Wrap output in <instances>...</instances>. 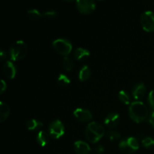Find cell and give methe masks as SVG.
Wrapping results in <instances>:
<instances>
[{
  "instance_id": "obj_1",
  "label": "cell",
  "mask_w": 154,
  "mask_h": 154,
  "mask_svg": "<svg viewBox=\"0 0 154 154\" xmlns=\"http://www.w3.org/2000/svg\"><path fill=\"white\" fill-rule=\"evenodd\" d=\"M130 118L135 123H141L148 117V109L141 101H135L130 104L129 108Z\"/></svg>"
},
{
  "instance_id": "obj_2",
  "label": "cell",
  "mask_w": 154,
  "mask_h": 154,
  "mask_svg": "<svg viewBox=\"0 0 154 154\" xmlns=\"http://www.w3.org/2000/svg\"><path fill=\"white\" fill-rule=\"evenodd\" d=\"M105 128L101 123L91 122L89 123L85 130V137L91 143H96L105 135Z\"/></svg>"
},
{
  "instance_id": "obj_3",
  "label": "cell",
  "mask_w": 154,
  "mask_h": 154,
  "mask_svg": "<svg viewBox=\"0 0 154 154\" xmlns=\"http://www.w3.org/2000/svg\"><path fill=\"white\" fill-rule=\"evenodd\" d=\"M28 51L27 45L23 41H17L14 42L9 49V55L11 60L17 61L23 59Z\"/></svg>"
},
{
  "instance_id": "obj_4",
  "label": "cell",
  "mask_w": 154,
  "mask_h": 154,
  "mask_svg": "<svg viewBox=\"0 0 154 154\" xmlns=\"http://www.w3.org/2000/svg\"><path fill=\"white\" fill-rule=\"evenodd\" d=\"M54 51L59 54L67 57L72 51V45L68 39L57 38L52 43Z\"/></svg>"
},
{
  "instance_id": "obj_5",
  "label": "cell",
  "mask_w": 154,
  "mask_h": 154,
  "mask_svg": "<svg viewBox=\"0 0 154 154\" xmlns=\"http://www.w3.org/2000/svg\"><path fill=\"white\" fill-rule=\"evenodd\" d=\"M140 22L143 29L148 32H154V13L151 11H146L141 15Z\"/></svg>"
},
{
  "instance_id": "obj_6",
  "label": "cell",
  "mask_w": 154,
  "mask_h": 154,
  "mask_svg": "<svg viewBox=\"0 0 154 154\" xmlns=\"http://www.w3.org/2000/svg\"><path fill=\"white\" fill-rule=\"evenodd\" d=\"M48 131H49L50 136L52 137L53 138H55V139H58L64 135V125L60 120H56L50 124Z\"/></svg>"
},
{
  "instance_id": "obj_7",
  "label": "cell",
  "mask_w": 154,
  "mask_h": 154,
  "mask_svg": "<svg viewBox=\"0 0 154 154\" xmlns=\"http://www.w3.org/2000/svg\"><path fill=\"white\" fill-rule=\"evenodd\" d=\"M76 7L80 13L83 14H90L96 9V3L91 0H78L76 1Z\"/></svg>"
},
{
  "instance_id": "obj_8",
  "label": "cell",
  "mask_w": 154,
  "mask_h": 154,
  "mask_svg": "<svg viewBox=\"0 0 154 154\" xmlns=\"http://www.w3.org/2000/svg\"><path fill=\"white\" fill-rule=\"evenodd\" d=\"M73 114L75 118L80 122H88L93 118L91 112L87 109L78 108L73 111Z\"/></svg>"
},
{
  "instance_id": "obj_9",
  "label": "cell",
  "mask_w": 154,
  "mask_h": 154,
  "mask_svg": "<svg viewBox=\"0 0 154 154\" xmlns=\"http://www.w3.org/2000/svg\"><path fill=\"white\" fill-rule=\"evenodd\" d=\"M120 120V117L117 113L112 112L108 114L105 118L104 123L105 126L108 128H114L119 124Z\"/></svg>"
},
{
  "instance_id": "obj_10",
  "label": "cell",
  "mask_w": 154,
  "mask_h": 154,
  "mask_svg": "<svg viewBox=\"0 0 154 154\" xmlns=\"http://www.w3.org/2000/svg\"><path fill=\"white\" fill-rule=\"evenodd\" d=\"M3 72L8 78L14 79L17 74V68L14 63L11 61H6L3 66Z\"/></svg>"
},
{
  "instance_id": "obj_11",
  "label": "cell",
  "mask_w": 154,
  "mask_h": 154,
  "mask_svg": "<svg viewBox=\"0 0 154 154\" xmlns=\"http://www.w3.org/2000/svg\"><path fill=\"white\" fill-rule=\"evenodd\" d=\"M146 93V87L143 83H138L135 84L132 90V94L135 100L139 101L142 99Z\"/></svg>"
},
{
  "instance_id": "obj_12",
  "label": "cell",
  "mask_w": 154,
  "mask_h": 154,
  "mask_svg": "<svg viewBox=\"0 0 154 154\" xmlns=\"http://www.w3.org/2000/svg\"><path fill=\"white\" fill-rule=\"evenodd\" d=\"M74 149L77 154H90L91 148L87 142L83 141H77L74 144Z\"/></svg>"
},
{
  "instance_id": "obj_13",
  "label": "cell",
  "mask_w": 154,
  "mask_h": 154,
  "mask_svg": "<svg viewBox=\"0 0 154 154\" xmlns=\"http://www.w3.org/2000/svg\"><path fill=\"white\" fill-rule=\"evenodd\" d=\"M90 51L83 48H78L74 51V57L77 60H79V61L86 60V59H87L90 57Z\"/></svg>"
},
{
  "instance_id": "obj_14",
  "label": "cell",
  "mask_w": 154,
  "mask_h": 154,
  "mask_svg": "<svg viewBox=\"0 0 154 154\" xmlns=\"http://www.w3.org/2000/svg\"><path fill=\"white\" fill-rule=\"evenodd\" d=\"M119 149L122 153L125 154H132L135 153V150H134L133 147L131 146L127 139H123L119 144Z\"/></svg>"
},
{
  "instance_id": "obj_15",
  "label": "cell",
  "mask_w": 154,
  "mask_h": 154,
  "mask_svg": "<svg viewBox=\"0 0 154 154\" xmlns=\"http://www.w3.org/2000/svg\"><path fill=\"white\" fill-rule=\"evenodd\" d=\"M36 140L38 144L42 147H45L50 141V135L45 131H40L38 133Z\"/></svg>"
},
{
  "instance_id": "obj_16",
  "label": "cell",
  "mask_w": 154,
  "mask_h": 154,
  "mask_svg": "<svg viewBox=\"0 0 154 154\" xmlns=\"http://www.w3.org/2000/svg\"><path fill=\"white\" fill-rule=\"evenodd\" d=\"M10 114V108L6 103L0 102V122L5 121Z\"/></svg>"
},
{
  "instance_id": "obj_17",
  "label": "cell",
  "mask_w": 154,
  "mask_h": 154,
  "mask_svg": "<svg viewBox=\"0 0 154 154\" xmlns=\"http://www.w3.org/2000/svg\"><path fill=\"white\" fill-rule=\"evenodd\" d=\"M90 76H91V70L87 66H84L80 69L78 78L81 81L84 82V81H87Z\"/></svg>"
},
{
  "instance_id": "obj_18",
  "label": "cell",
  "mask_w": 154,
  "mask_h": 154,
  "mask_svg": "<svg viewBox=\"0 0 154 154\" xmlns=\"http://www.w3.org/2000/svg\"><path fill=\"white\" fill-rule=\"evenodd\" d=\"M42 126H43V123L42 122L38 121V120H35V119H32V120H28L26 123V127L29 131L37 130V129L42 127Z\"/></svg>"
},
{
  "instance_id": "obj_19",
  "label": "cell",
  "mask_w": 154,
  "mask_h": 154,
  "mask_svg": "<svg viewBox=\"0 0 154 154\" xmlns=\"http://www.w3.org/2000/svg\"><path fill=\"white\" fill-rule=\"evenodd\" d=\"M70 82L71 81L69 77L64 74H60L57 78V83L59 85L62 86V87H66L70 84Z\"/></svg>"
},
{
  "instance_id": "obj_20",
  "label": "cell",
  "mask_w": 154,
  "mask_h": 154,
  "mask_svg": "<svg viewBox=\"0 0 154 154\" xmlns=\"http://www.w3.org/2000/svg\"><path fill=\"white\" fill-rule=\"evenodd\" d=\"M118 97L119 99H120L123 104H125V105H129V104L130 103V96H129V93H128L127 92L125 91V90H121V91L119 93Z\"/></svg>"
},
{
  "instance_id": "obj_21",
  "label": "cell",
  "mask_w": 154,
  "mask_h": 154,
  "mask_svg": "<svg viewBox=\"0 0 154 154\" xmlns=\"http://www.w3.org/2000/svg\"><path fill=\"white\" fill-rule=\"evenodd\" d=\"M27 14H28V17L31 20H38L42 17V14L36 9H31L27 11Z\"/></svg>"
},
{
  "instance_id": "obj_22",
  "label": "cell",
  "mask_w": 154,
  "mask_h": 154,
  "mask_svg": "<svg viewBox=\"0 0 154 154\" xmlns=\"http://www.w3.org/2000/svg\"><path fill=\"white\" fill-rule=\"evenodd\" d=\"M63 67H64L65 70L68 71V72H70V71H72L74 68L73 62H72V60L68 57H65L64 58H63Z\"/></svg>"
},
{
  "instance_id": "obj_23",
  "label": "cell",
  "mask_w": 154,
  "mask_h": 154,
  "mask_svg": "<svg viewBox=\"0 0 154 154\" xmlns=\"http://www.w3.org/2000/svg\"><path fill=\"white\" fill-rule=\"evenodd\" d=\"M142 144L145 148H153L154 147V138L151 137H146L142 140Z\"/></svg>"
},
{
  "instance_id": "obj_24",
  "label": "cell",
  "mask_w": 154,
  "mask_h": 154,
  "mask_svg": "<svg viewBox=\"0 0 154 154\" xmlns=\"http://www.w3.org/2000/svg\"><path fill=\"white\" fill-rule=\"evenodd\" d=\"M107 136L109 138L110 141H114L120 138V134L117 131H109L107 133Z\"/></svg>"
},
{
  "instance_id": "obj_25",
  "label": "cell",
  "mask_w": 154,
  "mask_h": 154,
  "mask_svg": "<svg viewBox=\"0 0 154 154\" xmlns=\"http://www.w3.org/2000/svg\"><path fill=\"white\" fill-rule=\"evenodd\" d=\"M43 16L48 19H54V18L57 17V13L55 11H48L43 14Z\"/></svg>"
},
{
  "instance_id": "obj_26",
  "label": "cell",
  "mask_w": 154,
  "mask_h": 154,
  "mask_svg": "<svg viewBox=\"0 0 154 154\" xmlns=\"http://www.w3.org/2000/svg\"><path fill=\"white\" fill-rule=\"evenodd\" d=\"M148 102L150 106L154 109V90H152L149 93Z\"/></svg>"
},
{
  "instance_id": "obj_27",
  "label": "cell",
  "mask_w": 154,
  "mask_h": 154,
  "mask_svg": "<svg viewBox=\"0 0 154 154\" xmlns=\"http://www.w3.org/2000/svg\"><path fill=\"white\" fill-rule=\"evenodd\" d=\"M105 150V148L102 145H97L94 148V153L96 154H102Z\"/></svg>"
},
{
  "instance_id": "obj_28",
  "label": "cell",
  "mask_w": 154,
  "mask_h": 154,
  "mask_svg": "<svg viewBox=\"0 0 154 154\" xmlns=\"http://www.w3.org/2000/svg\"><path fill=\"white\" fill-rule=\"evenodd\" d=\"M7 89V85H6V83L4 80H2L1 81V91H0V93H3Z\"/></svg>"
},
{
  "instance_id": "obj_29",
  "label": "cell",
  "mask_w": 154,
  "mask_h": 154,
  "mask_svg": "<svg viewBox=\"0 0 154 154\" xmlns=\"http://www.w3.org/2000/svg\"><path fill=\"white\" fill-rule=\"evenodd\" d=\"M149 123L151 124V126L154 128V111H152L149 117Z\"/></svg>"
},
{
  "instance_id": "obj_30",
  "label": "cell",
  "mask_w": 154,
  "mask_h": 154,
  "mask_svg": "<svg viewBox=\"0 0 154 154\" xmlns=\"http://www.w3.org/2000/svg\"><path fill=\"white\" fill-rule=\"evenodd\" d=\"M6 57H7V54H6V52L5 51H4L3 50H2L1 52H0V60H1V61H4L6 59Z\"/></svg>"
}]
</instances>
